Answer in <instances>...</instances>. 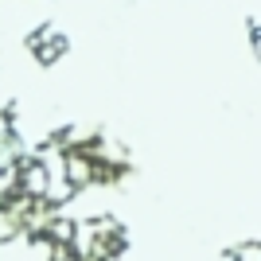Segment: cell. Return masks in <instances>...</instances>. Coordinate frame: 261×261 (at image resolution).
Instances as JSON below:
<instances>
[{"mask_svg": "<svg viewBox=\"0 0 261 261\" xmlns=\"http://www.w3.org/2000/svg\"><path fill=\"white\" fill-rule=\"evenodd\" d=\"M28 55L35 59V66H43V70H51L59 59H63L66 51H70V39H66V32L59 28V23H39V28H32L28 32Z\"/></svg>", "mask_w": 261, "mask_h": 261, "instance_id": "obj_1", "label": "cell"}]
</instances>
